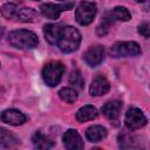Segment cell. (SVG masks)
Returning a JSON list of instances; mask_svg holds the SVG:
<instances>
[{
    "mask_svg": "<svg viewBox=\"0 0 150 150\" xmlns=\"http://www.w3.org/2000/svg\"><path fill=\"white\" fill-rule=\"evenodd\" d=\"M61 27H62L61 25H56V23H48L43 26V35L48 43L56 45Z\"/></svg>",
    "mask_w": 150,
    "mask_h": 150,
    "instance_id": "2e32d148",
    "label": "cell"
},
{
    "mask_svg": "<svg viewBox=\"0 0 150 150\" xmlns=\"http://www.w3.org/2000/svg\"><path fill=\"white\" fill-rule=\"evenodd\" d=\"M15 19L21 22H34L38 19V12L34 8H28V7L18 8Z\"/></svg>",
    "mask_w": 150,
    "mask_h": 150,
    "instance_id": "e0dca14e",
    "label": "cell"
},
{
    "mask_svg": "<svg viewBox=\"0 0 150 150\" xmlns=\"http://www.w3.org/2000/svg\"><path fill=\"white\" fill-rule=\"evenodd\" d=\"M138 33L141 35H143L144 38H149V33H150V28H149V23L148 22H143L142 25H139L138 27Z\"/></svg>",
    "mask_w": 150,
    "mask_h": 150,
    "instance_id": "603a6c76",
    "label": "cell"
},
{
    "mask_svg": "<svg viewBox=\"0 0 150 150\" xmlns=\"http://www.w3.org/2000/svg\"><path fill=\"white\" fill-rule=\"evenodd\" d=\"M0 11H1V15L5 19H7V20L15 19V14L18 12V6L13 2H6L5 5H2Z\"/></svg>",
    "mask_w": 150,
    "mask_h": 150,
    "instance_id": "44dd1931",
    "label": "cell"
},
{
    "mask_svg": "<svg viewBox=\"0 0 150 150\" xmlns=\"http://www.w3.org/2000/svg\"><path fill=\"white\" fill-rule=\"evenodd\" d=\"M110 89L109 81L103 75H97L90 83L89 93L91 96H102L105 95Z\"/></svg>",
    "mask_w": 150,
    "mask_h": 150,
    "instance_id": "8fae6325",
    "label": "cell"
},
{
    "mask_svg": "<svg viewBox=\"0 0 150 150\" xmlns=\"http://www.w3.org/2000/svg\"><path fill=\"white\" fill-rule=\"evenodd\" d=\"M62 141H63V145L68 150H80V149H83V146H84L82 137L80 136V134L75 129L67 130L63 134Z\"/></svg>",
    "mask_w": 150,
    "mask_h": 150,
    "instance_id": "9c48e42d",
    "label": "cell"
},
{
    "mask_svg": "<svg viewBox=\"0 0 150 150\" xmlns=\"http://www.w3.org/2000/svg\"><path fill=\"white\" fill-rule=\"evenodd\" d=\"M146 122H148V118L145 117L143 111L138 108H130L125 114L124 123H125V127L131 131L144 127Z\"/></svg>",
    "mask_w": 150,
    "mask_h": 150,
    "instance_id": "8992f818",
    "label": "cell"
},
{
    "mask_svg": "<svg viewBox=\"0 0 150 150\" xmlns=\"http://www.w3.org/2000/svg\"><path fill=\"white\" fill-rule=\"evenodd\" d=\"M109 53L112 57H135L142 54V49L135 41H120L110 47Z\"/></svg>",
    "mask_w": 150,
    "mask_h": 150,
    "instance_id": "3957f363",
    "label": "cell"
},
{
    "mask_svg": "<svg viewBox=\"0 0 150 150\" xmlns=\"http://www.w3.org/2000/svg\"><path fill=\"white\" fill-rule=\"evenodd\" d=\"M130 19H131L130 12L125 7H122V6H117L110 11L105 12L104 16H103V20L110 25H112L116 21H128Z\"/></svg>",
    "mask_w": 150,
    "mask_h": 150,
    "instance_id": "30bf717a",
    "label": "cell"
},
{
    "mask_svg": "<svg viewBox=\"0 0 150 150\" xmlns=\"http://www.w3.org/2000/svg\"><path fill=\"white\" fill-rule=\"evenodd\" d=\"M135 1H136V2H144L145 0H135Z\"/></svg>",
    "mask_w": 150,
    "mask_h": 150,
    "instance_id": "cb8c5ba5",
    "label": "cell"
},
{
    "mask_svg": "<svg viewBox=\"0 0 150 150\" xmlns=\"http://www.w3.org/2000/svg\"><path fill=\"white\" fill-rule=\"evenodd\" d=\"M80 43H81V34L76 28L71 26L61 27L56 45L62 53L75 52L79 48Z\"/></svg>",
    "mask_w": 150,
    "mask_h": 150,
    "instance_id": "6da1fadb",
    "label": "cell"
},
{
    "mask_svg": "<svg viewBox=\"0 0 150 150\" xmlns=\"http://www.w3.org/2000/svg\"><path fill=\"white\" fill-rule=\"evenodd\" d=\"M69 83L71 86H74L75 88L77 89H82L83 88V84H84V80L81 75V73L79 70H74L70 76H69Z\"/></svg>",
    "mask_w": 150,
    "mask_h": 150,
    "instance_id": "7402d4cb",
    "label": "cell"
},
{
    "mask_svg": "<svg viewBox=\"0 0 150 150\" xmlns=\"http://www.w3.org/2000/svg\"><path fill=\"white\" fill-rule=\"evenodd\" d=\"M107 136V129L102 125H91L86 131V137L89 142L96 143L102 141Z\"/></svg>",
    "mask_w": 150,
    "mask_h": 150,
    "instance_id": "9a60e30c",
    "label": "cell"
},
{
    "mask_svg": "<svg viewBox=\"0 0 150 150\" xmlns=\"http://www.w3.org/2000/svg\"><path fill=\"white\" fill-rule=\"evenodd\" d=\"M121 109H122V102L118 100H114V101L107 102L102 107V112L108 120L116 121L121 114Z\"/></svg>",
    "mask_w": 150,
    "mask_h": 150,
    "instance_id": "4fadbf2b",
    "label": "cell"
},
{
    "mask_svg": "<svg viewBox=\"0 0 150 150\" xmlns=\"http://www.w3.org/2000/svg\"><path fill=\"white\" fill-rule=\"evenodd\" d=\"M98 115L97 112V109L94 107V105H90V104H87V105H83L81 107L77 112H76V120L81 123L83 122H87V121H91L94 118H96Z\"/></svg>",
    "mask_w": 150,
    "mask_h": 150,
    "instance_id": "5bb4252c",
    "label": "cell"
},
{
    "mask_svg": "<svg viewBox=\"0 0 150 150\" xmlns=\"http://www.w3.org/2000/svg\"><path fill=\"white\" fill-rule=\"evenodd\" d=\"M16 145H19V141L15 137V135H13L12 132H9L4 128H0V146L14 148Z\"/></svg>",
    "mask_w": 150,
    "mask_h": 150,
    "instance_id": "ac0fdd59",
    "label": "cell"
},
{
    "mask_svg": "<svg viewBox=\"0 0 150 150\" xmlns=\"http://www.w3.org/2000/svg\"><path fill=\"white\" fill-rule=\"evenodd\" d=\"M33 1H39V0H33Z\"/></svg>",
    "mask_w": 150,
    "mask_h": 150,
    "instance_id": "484cf974",
    "label": "cell"
},
{
    "mask_svg": "<svg viewBox=\"0 0 150 150\" xmlns=\"http://www.w3.org/2000/svg\"><path fill=\"white\" fill-rule=\"evenodd\" d=\"M8 42L19 49H33L38 47L39 39L35 33L27 29L13 30L8 35Z\"/></svg>",
    "mask_w": 150,
    "mask_h": 150,
    "instance_id": "7a4b0ae2",
    "label": "cell"
},
{
    "mask_svg": "<svg viewBox=\"0 0 150 150\" xmlns=\"http://www.w3.org/2000/svg\"><path fill=\"white\" fill-rule=\"evenodd\" d=\"M104 59V48L100 45L88 48L83 54L84 62L90 67H97Z\"/></svg>",
    "mask_w": 150,
    "mask_h": 150,
    "instance_id": "ba28073f",
    "label": "cell"
},
{
    "mask_svg": "<svg viewBox=\"0 0 150 150\" xmlns=\"http://www.w3.org/2000/svg\"><path fill=\"white\" fill-rule=\"evenodd\" d=\"M0 118L4 123L11 124V125H21L27 120L26 115L16 109H7V110L2 111Z\"/></svg>",
    "mask_w": 150,
    "mask_h": 150,
    "instance_id": "7c38bea8",
    "label": "cell"
},
{
    "mask_svg": "<svg viewBox=\"0 0 150 150\" xmlns=\"http://www.w3.org/2000/svg\"><path fill=\"white\" fill-rule=\"evenodd\" d=\"M64 70H66V68H64L63 63H61L59 61L48 62L42 69V77H43L45 83L49 87L57 86L64 74Z\"/></svg>",
    "mask_w": 150,
    "mask_h": 150,
    "instance_id": "277c9868",
    "label": "cell"
},
{
    "mask_svg": "<svg viewBox=\"0 0 150 150\" xmlns=\"http://www.w3.org/2000/svg\"><path fill=\"white\" fill-rule=\"evenodd\" d=\"M61 1H63V0H61Z\"/></svg>",
    "mask_w": 150,
    "mask_h": 150,
    "instance_id": "4316f807",
    "label": "cell"
},
{
    "mask_svg": "<svg viewBox=\"0 0 150 150\" xmlns=\"http://www.w3.org/2000/svg\"><path fill=\"white\" fill-rule=\"evenodd\" d=\"M1 35H2V28L0 27V36H1Z\"/></svg>",
    "mask_w": 150,
    "mask_h": 150,
    "instance_id": "d4e9b609",
    "label": "cell"
},
{
    "mask_svg": "<svg viewBox=\"0 0 150 150\" xmlns=\"http://www.w3.org/2000/svg\"><path fill=\"white\" fill-rule=\"evenodd\" d=\"M96 13H97L96 4L90 1H82L75 11V19L80 25L88 26L89 23L93 22Z\"/></svg>",
    "mask_w": 150,
    "mask_h": 150,
    "instance_id": "5b68a950",
    "label": "cell"
},
{
    "mask_svg": "<svg viewBox=\"0 0 150 150\" xmlns=\"http://www.w3.org/2000/svg\"><path fill=\"white\" fill-rule=\"evenodd\" d=\"M74 6L73 2L69 4H62V5H56V4H52V2H47V4H42L40 6V12L45 18L55 20L60 16V14L64 11L71 9Z\"/></svg>",
    "mask_w": 150,
    "mask_h": 150,
    "instance_id": "52a82bcc",
    "label": "cell"
},
{
    "mask_svg": "<svg viewBox=\"0 0 150 150\" xmlns=\"http://www.w3.org/2000/svg\"><path fill=\"white\" fill-rule=\"evenodd\" d=\"M59 96L62 101L67 103H74L77 100V91L70 87H63L59 90Z\"/></svg>",
    "mask_w": 150,
    "mask_h": 150,
    "instance_id": "ffe728a7",
    "label": "cell"
},
{
    "mask_svg": "<svg viewBox=\"0 0 150 150\" xmlns=\"http://www.w3.org/2000/svg\"><path fill=\"white\" fill-rule=\"evenodd\" d=\"M32 141L34 146L38 149H49L54 145V142L41 131H35V134L32 137Z\"/></svg>",
    "mask_w": 150,
    "mask_h": 150,
    "instance_id": "d6986e66",
    "label": "cell"
}]
</instances>
